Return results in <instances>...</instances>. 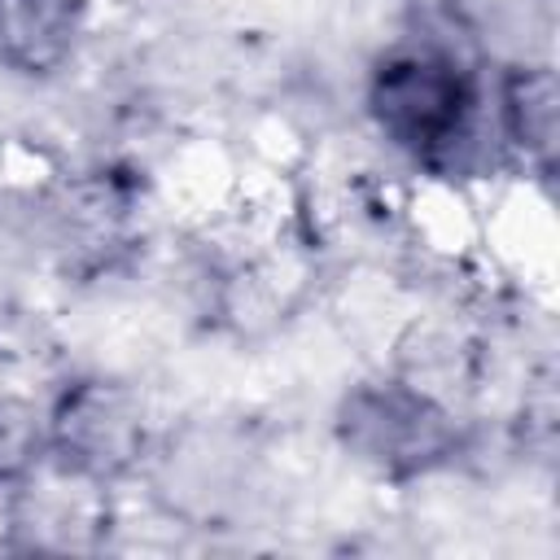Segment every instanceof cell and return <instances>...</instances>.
<instances>
[{"label": "cell", "mask_w": 560, "mask_h": 560, "mask_svg": "<svg viewBox=\"0 0 560 560\" xmlns=\"http://www.w3.org/2000/svg\"><path fill=\"white\" fill-rule=\"evenodd\" d=\"M48 420V451L79 477H114L144 446L140 402L118 381H74Z\"/></svg>", "instance_id": "obj_3"}, {"label": "cell", "mask_w": 560, "mask_h": 560, "mask_svg": "<svg viewBox=\"0 0 560 560\" xmlns=\"http://www.w3.org/2000/svg\"><path fill=\"white\" fill-rule=\"evenodd\" d=\"M48 451V420L13 394H0V486L22 481Z\"/></svg>", "instance_id": "obj_7"}, {"label": "cell", "mask_w": 560, "mask_h": 560, "mask_svg": "<svg viewBox=\"0 0 560 560\" xmlns=\"http://www.w3.org/2000/svg\"><path fill=\"white\" fill-rule=\"evenodd\" d=\"M368 114L398 153L446 162L472 131L477 79L442 44H402L372 66Z\"/></svg>", "instance_id": "obj_1"}, {"label": "cell", "mask_w": 560, "mask_h": 560, "mask_svg": "<svg viewBox=\"0 0 560 560\" xmlns=\"http://www.w3.org/2000/svg\"><path fill=\"white\" fill-rule=\"evenodd\" d=\"M451 26L490 61H547L556 35V0H442Z\"/></svg>", "instance_id": "obj_4"}, {"label": "cell", "mask_w": 560, "mask_h": 560, "mask_svg": "<svg viewBox=\"0 0 560 560\" xmlns=\"http://www.w3.org/2000/svg\"><path fill=\"white\" fill-rule=\"evenodd\" d=\"M83 31V0H0V66L52 74L70 61Z\"/></svg>", "instance_id": "obj_5"}, {"label": "cell", "mask_w": 560, "mask_h": 560, "mask_svg": "<svg viewBox=\"0 0 560 560\" xmlns=\"http://www.w3.org/2000/svg\"><path fill=\"white\" fill-rule=\"evenodd\" d=\"M337 438L359 464L394 481L433 472L464 446L455 411L411 381L354 385L337 407Z\"/></svg>", "instance_id": "obj_2"}, {"label": "cell", "mask_w": 560, "mask_h": 560, "mask_svg": "<svg viewBox=\"0 0 560 560\" xmlns=\"http://www.w3.org/2000/svg\"><path fill=\"white\" fill-rule=\"evenodd\" d=\"M499 127L508 144L542 175L556 166L560 149V83L551 61L508 66L499 83Z\"/></svg>", "instance_id": "obj_6"}]
</instances>
